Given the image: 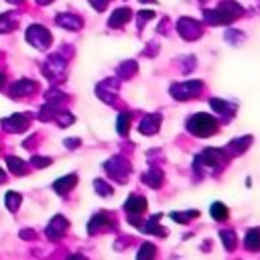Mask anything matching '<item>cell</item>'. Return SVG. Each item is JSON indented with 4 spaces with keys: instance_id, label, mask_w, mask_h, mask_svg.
<instances>
[{
    "instance_id": "obj_14",
    "label": "cell",
    "mask_w": 260,
    "mask_h": 260,
    "mask_svg": "<svg viewBox=\"0 0 260 260\" xmlns=\"http://www.w3.org/2000/svg\"><path fill=\"white\" fill-rule=\"evenodd\" d=\"M130 16H132L130 8H118V10H114L112 16H110V26H122L124 22L130 20Z\"/></svg>"
},
{
    "instance_id": "obj_12",
    "label": "cell",
    "mask_w": 260,
    "mask_h": 260,
    "mask_svg": "<svg viewBox=\"0 0 260 260\" xmlns=\"http://www.w3.org/2000/svg\"><path fill=\"white\" fill-rule=\"evenodd\" d=\"M250 142H252V138H250V136H246V138H240V140H234V142H230V144L225 146V150H223V152H225V156L242 154Z\"/></svg>"
},
{
    "instance_id": "obj_27",
    "label": "cell",
    "mask_w": 260,
    "mask_h": 260,
    "mask_svg": "<svg viewBox=\"0 0 260 260\" xmlns=\"http://www.w3.org/2000/svg\"><path fill=\"white\" fill-rule=\"evenodd\" d=\"M93 187H95V191H98L100 195H104V197H108V195L112 193V187H110L106 181H102V179H98V181L93 183Z\"/></svg>"
},
{
    "instance_id": "obj_24",
    "label": "cell",
    "mask_w": 260,
    "mask_h": 260,
    "mask_svg": "<svg viewBox=\"0 0 260 260\" xmlns=\"http://www.w3.org/2000/svg\"><path fill=\"white\" fill-rule=\"evenodd\" d=\"M219 238H221V242H223V246H225L228 250H234V246H236V242H238L234 230H221V232H219Z\"/></svg>"
},
{
    "instance_id": "obj_13",
    "label": "cell",
    "mask_w": 260,
    "mask_h": 260,
    "mask_svg": "<svg viewBox=\"0 0 260 260\" xmlns=\"http://www.w3.org/2000/svg\"><path fill=\"white\" fill-rule=\"evenodd\" d=\"M35 91V81H28V79H22V81H16L12 87H10V93L20 98V95H26V93H32Z\"/></svg>"
},
{
    "instance_id": "obj_10",
    "label": "cell",
    "mask_w": 260,
    "mask_h": 260,
    "mask_svg": "<svg viewBox=\"0 0 260 260\" xmlns=\"http://www.w3.org/2000/svg\"><path fill=\"white\" fill-rule=\"evenodd\" d=\"M47 75L49 77H55V79L63 77L65 75V61L61 57H51L47 61Z\"/></svg>"
},
{
    "instance_id": "obj_11",
    "label": "cell",
    "mask_w": 260,
    "mask_h": 260,
    "mask_svg": "<svg viewBox=\"0 0 260 260\" xmlns=\"http://www.w3.org/2000/svg\"><path fill=\"white\" fill-rule=\"evenodd\" d=\"M160 126V116L158 114H150L140 122V132L142 134H156Z\"/></svg>"
},
{
    "instance_id": "obj_7",
    "label": "cell",
    "mask_w": 260,
    "mask_h": 260,
    "mask_svg": "<svg viewBox=\"0 0 260 260\" xmlns=\"http://www.w3.org/2000/svg\"><path fill=\"white\" fill-rule=\"evenodd\" d=\"M177 30H179V35L183 39L193 41V39H197L201 35V24L197 20H193V18H181L177 22Z\"/></svg>"
},
{
    "instance_id": "obj_31",
    "label": "cell",
    "mask_w": 260,
    "mask_h": 260,
    "mask_svg": "<svg viewBox=\"0 0 260 260\" xmlns=\"http://www.w3.org/2000/svg\"><path fill=\"white\" fill-rule=\"evenodd\" d=\"M35 167H39V169H43V167H47V165H51V158H47V156H32V160H30Z\"/></svg>"
},
{
    "instance_id": "obj_6",
    "label": "cell",
    "mask_w": 260,
    "mask_h": 260,
    "mask_svg": "<svg viewBox=\"0 0 260 260\" xmlns=\"http://www.w3.org/2000/svg\"><path fill=\"white\" fill-rule=\"evenodd\" d=\"M106 171H108L114 179H118L120 183H124V179H126V175H128V171H130V165H128L124 158L114 156V158H110V160L106 162Z\"/></svg>"
},
{
    "instance_id": "obj_8",
    "label": "cell",
    "mask_w": 260,
    "mask_h": 260,
    "mask_svg": "<svg viewBox=\"0 0 260 260\" xmlns=\"http://www.w3.org/2000/svg\"><path fill=\"white\" fill-rule=\"evenodd\" d=\"M2 126H4L6 130H10V132H22V130L28 128V118H26L24 114H14V116L6 118V120L2 122Z\"/></svg>"
},
{
    "instance_id": "obj_26",
    "label": "cell",
    "mask_w": 260,
    "mask_h": 260,
    "mask_svg": "<svg viewBox=\"0 0 260 260\" xmlns=\"http://www.w3.org/2000/svg\"><path fill=\"white\" fill-rule=\"evenodd\" d=\"M171 217H173L175 221H179V223H187L191 217H197V211H187V213H179V211H173V213H171Z\"/></svg>"
},
{
    "instance_id": "obj_29",
    "label": "cell",
    "mask_w": 260,
    "mask_h": 260,
    "mask_svg": "<svg viewBox=\"0 0 260 260\" xmlns=\"http://www.w3.org/2000/svg\"><path fill=\"white\" fill-rule=\"evenodd\" d=\"M128 124H130V114H120V118H118V132L126 134Z\"/></svg>"
},
{
    "instance_id": "obj_23",
    "label": "cell",
    "mask_w": 260,
    "mask_h": 260,
    "mask_svg": "<svg viewBox=\"0 0 260 260\" xmlns=\"http://www.w3.org/2000/svg\"><path fill=\"white\" fill-rule=\"evenodd\" d=\"M211 217L217 219V221H225V219H228V207H225L223 203L215 201V203L211 205Z\"/></svg>"
},
{
    "instance_id": "obj_15",
    "label": "cell",
    "mask_w": 260,
    "mask_h": 260,
    "mask_svg": "<svg viewBox=\"0 0 260 260\" xmlns=\"http://www.w3.org/2000/svg\"><path fill=\"white\" fill-rule=\"evenodd\" d=\"M126 211L128 213H142L144 211V207H146V199L144 197H140V195H132L128 201H126Z\"/></svg>"
},
{
    "instance_id": "obj_34",
    "label": "cell",
    "mask_w": 260,
    "mask_h": 260,
    "mask_svg": "<svg viewBox=\"0 0 260 260\" xmlns=\"http://www.w3.org/2000/svg\"><path fill=\"white\" fill-rule=\"evenodd\" d=\"M4 181H6V175H4V171L0 169V183H4Z\"/></svg>"
},
{
    "instance_id": "obj_20",
    "label": "cell",
    "mask_w": 260,
    "mask_h": 260,
    "mask_svg": "<svg viewBox=\"0 0 260 260\" xmlns=\"http://www.w3.org/2000/svg\"><path fill=\"white\" fill-rule=\"evenodd\" d=\"M142 179H144V183H146V185H150V187H154V189H156V187L162 183V173H160L158 169H150L148 173H144V175H142Z\"/></svg>"
},
{
    "instance_id": "obj_32",
    "label": "cell",
    "mask_w": 260,
    "mask_h": 260,
    "mask_svg": "<svg viewBox=\"0 0 260 260\" xmlns=\"http://www.w3.org/2000/svg\"><path fill=\"white\" fill-rule=\"evenodd\" d=\"M89 2H91V6H93L95 10H104V8L108 6L110 0H89Z\"/></svg>"
},
{
    "instance_id": "obj_19",
    "label": "cell",
    "mask_w": 260,
    "mask_h": 260,
    "mask_svg": "<svg viewBox=\"0 0 260 260\" xmlns=\"http://www.w3.org/2000/svg\"><path fill=\"white\" fill-rule=\"evenodd\" d=\"M6 162H8V169H10L14 175H26V173H28V167H26L20 158H16V156H8Z\"/></svg>"
},
{
    "instance_id": "obj_5",
    "label": "cell",
    "mask_w": 260,
    "mask_h": 260,
    "mask_svg": "<svg viewBox=\"0 0 260 260\" xmlns=\"http://www.w3.org/2000/svg\"><path fill=\"white\" fill-rule=\"evenodd\" d=\"M26 41H28L32 47H37V49H47V47L51 45V35H49V30L43 28L41 24H32V26L28 28V32H26Z\"/></svg>"
},
{
    "instance_id": "obj_22",
    "label": "cell",
    "mask_w": 260,
    "mask_h": 260,
    "mask_svg": "<svg viewBox=\"0 0 260 260\" xmlns=\"http://www.w3.org/2000/svg\"><path fill=\"white\" fill-rule=\"evenodd\" d=\"M209 104H211V108H213L217 114H221V116H228V114L234 110V106H230L228 102L217 100V98H211V100H209Z\"/></svg>"
},
{
    "instance_id": "obj_28",
    "label": "cell",
    "mask_w": 260,
    "mask_h": 260,
    "mask_svg": "<svg viewBox=\"0 0 260 260\" xmlns=\"http://www.w3.org/2000/svg\"><path fill=\"white\" fill-rule=\"evenodd\" d=\"M134 71H136V63H134V61H126V63H122V67H120L118 73H120L122 77H128V75H132Z\"/></svg>"
},
{
    "instance_id": "obj_30",
    "label": "cell",
    "mask_w": 260,
    "mask_h": 260,
    "mask_svg": "<svg viewBox=\"0 0 260 260\" xmlns=\"http://www.w3.org/2000/svg\"><path fill=\"white\" fill-rule=\"evenodd\" d=\"M154 256V246L152 244H144L142 250L138 252V258H152Z\"/></svg>"
},
{
    "instance_id": "obj_1",
    "label": "cell",
    "mask_w": 260,
    "mask_h": 260,
    "mask_svg": "<svg viewBox=\"0 0 260 260\" xmlns=\"http://www.w3.org/2000/svg\"><path fill=\"white\" fill-rule=\"evenodd\" d=\"M242 14H244V8L234 0H223V2H219L217 8L203 12V16H205V20L209 24H228L234 18L242 16Z\"/></svg>"
},
{
    "instance_id": "obj_21",
    "label": "cell",
    "mask_w": 260,
    "mask_h": 260,
    "mask_svg": "<svg viewBox=\"0 0 260 260\" xmlns=\"http://www.w3.org/2000/svg\"><path fill=\"white\" fill-rule=\"evenodd\" d=\"M104 225H110V219H108V215H106V213H98V215H93V217H91V221H89L87 230H89V234H93L95 230H102Z\"/></svg>"
},
{
    "instance_id": "obj_16",
    "label": "cell",
    "mask_w": 260,
    "mask_h": 260,
    "mask_svg": "<svg viewBox=\"0 0 260 260\" xmlns=\"http://www.w3.org/2000/svg\"><path fill=\"white\" fill-rule=\"evenodd\" d=\"M57 24L63 26V28H71V30H77L81 26V18L73 16V14H59L57 16Z\"/></svg>"
},
{
    "instance_id": "obj_25",
    "label": "cell",
    "mask_w": 260,
    "mask_h": 260,
    "mask_svg": "<svg viewBox=\"0 0 260 260\" xmlns=\"http://www.w3.org/2000/svg\"><path fill=\"white\" fill-rule=\"evenodd\" d=\"M6 207L10 209V211H16L18 209V205H20V195L18 193H14V191H10V193H6Z\"/></svg>"
},
{
    "instance_id": "obj_4",
    "label": "cell",
    "mask_w": 260,
    "mask_h": 260,
    "mask_svg": "<svg viewBox=\"0 0 260 260\" xmlns=\"http://www.w3.org/2000/svg\"><path fill=\"white\" fill-rule=\"evenodd\" d=\"M201 89H203L201 81H185V83H175L171 87V95L177 100H189V98L199 95Z\"/></svg>"
},
{
    "instance_id": "obj_3",
    "label": "cell",
    "mask_w": 260,
    "mask_h": 260,
    "mask_svg": "<svg viewBox=\"0 0 260 260\" xmlns=\"http://www.w3.org/2000/svg\"><path fill=\"white\" fill-rule=\"evenodd\" d=\"M223 160H225V152H223V150H219V148H207V150H203V152L195 158V169H197V171H199V169L211 171V169H215V167H221Z\"/></svg>"
},
{
    "instance_id": "obj_2",
    "label": "cell",
    "mask_w": 260,
    "mask_h": 260,
    "mask_svg": "<svg viewBox=\"0 0 260 260\" xmlns=\"http://www.w3.org/2000/svg\"><path fill=\"white\" fill-rule=\"evenodd\" d=\"M189 132H193L195 136H211L217 130V122L213 116L207 114H195L193 118H189L187 122Z\"/></svg>"
},
{
    "instance_id": "obj_18",
    "label": "cell",
    "mask_w": 260,
    "mask_h": 260,
    "mask_svg": "<svg viewBox=\"0 0 260 260\" xmlns=\"http://www.w3.org/2000/svg\"><path fill=\"white\" fill-rule=\"evenodd\" d=\"M244 244H246L248 250H260V228L250 230L244 238Z\"/></svg>"
},
{
    "instance_id": "obj_35",
    "label": "cell",
    "mask_w": 260,
    "mask_h": 260,
    "mask_svg": "<svg viewBox=\"0 0 260 260\" xmlns=\"http://www.w3.org/2000/svg\"><path fill=\"white\" fill-rule=\"evenodd\" d=\"M2 83H4V75L0 73V87H2Z\"/></svg>"
},
{
    "instance_id": "obj_17",
    "label": "cell",
    "mask_w": 260,
    "mask_h": 260,
    "mask_svg": "<svg viewBox=\"0 0 260 260\" xmlns=\"http://www.w3.org/2000/svg\"><path fill=\"white\" fill-rule=\"evenodd\" d=\"M75 181H77V177H75V175L61 177V179L53 185V189H55L57 193H67V191H71V187H75Z\"/></svg>"
},
{
    "instance_id": "obj_36",
    "label": "cell",
    "mask_w": 260,
    "mask_h": 260,
    "mask_svg": "<svg viewBox=\"0 0 260 260\" xmlns=\"http://www.w3.org/2000/svg\"><path fill=\"white\" fill-rule=\"evenodd\" d=\"M39 4H47V2H51V0H37Z\"/></svg>"
},
{
    "instance_id": "obj_9",
    "label": "cell",
    "mask_w": 260,
    "mask_h": 260,
    "mask_svg": "<svg viewBox=\"0 0 260 260\" xmlns=\"http://www.w3.org/2000/svg\"><path fill=\"white\" fill-rule=\"evenodd\" d=\"M67 225H69V221H67L63 215H55L53 221H51L49 228H47V236L53 238V240H57V238H61V236L65 234V228H67Z\"/></svg>"
},
{
    "instance_id": "obj_33",
    "label": "cell",
    "mask_w": 260,
    "mask_h": 260,
    "mask_svg": "<svg viewBox=\"0 0 260 260\" xmlns=\"http://www.w3.org/2000/svg\"><path fill=\"white\" fill-rule=\"evenodd\" d=\"M77 144H79L77 138H69V140H65V146H77Z\"/></svg>"
}]
</instances>
